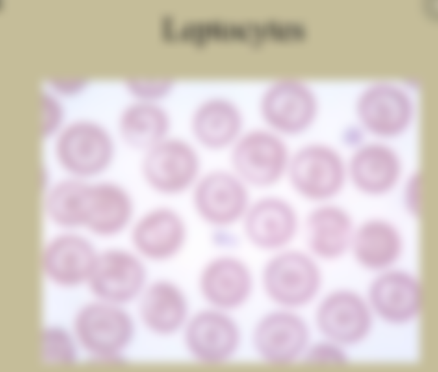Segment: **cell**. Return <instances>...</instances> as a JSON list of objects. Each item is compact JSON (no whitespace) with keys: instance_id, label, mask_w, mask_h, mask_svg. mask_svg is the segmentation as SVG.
<instances>
[{"instance_id":"6da1fadb","label":"cell","mask_w":438,"mask_h":372,"mask_svg":"<svg viewBox=\"0 0 438 372\" xmlns=\"http://www.w3.org/2000/svg\"><path fill=\"white\" fill-rule=\"evenodd\" d=\"M259 283L274 306L298 310L320 294V262L304 248L288 247L268 254L260 270Z\"/></svg>"},{"instance_id":"7a4b0ae2","label":"cell","mask_w":438,"mask_h":372,"mask_svg":"<svg viewBox=\"0 0 438 372\" xmlns=\"http://www.w3.org/2000/svg\"><path fill=\"white\" fill-rule=\"evenodd\" d=\"M141 154L142 182L165 198L188 196L205 170L201 150L190 138L171 134Z\"/></svg>"},{"instance_id":"3957f363","label":"cell","mask_w":438,"mask_h":372,"mask_svg":"<svg viewBox=\"0 0 438 372\" xmlns=\"http://www.w3.org/2000/svg\"><path fill=\"white\" fill-rule=\"evenodd\" d=\"M53 153L66 176L92 181L102 178L112 166L116 142L101 122L78 118L66 122L55 135Z\"/></svg>"},{"instance_id":"277c9868","label":"cell","mask_w":438,"mask_h":372,"mask_svg":"<svg viewBox=\"0 0 438 372\" xmlns=\"http://www.w3.org/2000/svg\"><path fill=\"white\" fill-rule=\"evenodd\" d=\"M285 182L311 205L337 200L348 186L346 158L328 143H305L292 151Z\"/></svg>"},{"instance_id":"5b68a950","label":"cell","mask_w":438,"mask_h":372,"mask_svg":"<svg viewBox=\"0 0 438 372\" xmlns=\"http://www.w3.org/2000/svg\"><path fill=\"white\" fill-rule=\"evenodd\" d=\"M292 150L286 138L261 125L246 128L227 151L229 167L253 190L285 181Z\"/></svg>"},{"instance_id":"8992f818","label":"cell","mask_w":438,"mask_h":372,"mask_svg":"<svg viewBox=\"0 0 438 372\" xmlns=\"http://www.w3.org/2000/svg\"><path fill=\"white\" fill-rule=\"evenodd\" d=\"M253 190L229 167L205 169L188 196L196 217L210 229L239 226Z\"/></svg>"},{"instance_id":"52a82bcc","label":"cell","mask_w":438,"mask_h":372,"mask_svg":"<svg viewBox=\"0 0 438 372\" xmlns=\"http://www.w3.org/2000/svg\"><path fill=\"white\" fill-rule=\"evenodd\" d=\"M179 335L190 358L205 366L231 362L243 343L242 330L233 313L206 305L192 310Z\"/></svg>"},{"instance_id":"ba28073f","label":"cell","mask_w":438,"mask_h":372,"mask_svg":"<svg viewBox=\"0 0 438 372\" xmlns=\"http://www.w3.org/2000/svg\"><path fill=\"white\" fill-rule=\"evenodd\" d=\"M74 330L78 342L96 361L114 362L122 360L136 326L124 306L96 300L79 309Z\"/></svg>"},{"instance_id":"9c48e42d","label":"cell","mask_w":438,"mask_h":372,"mask_svg":"<svg viewBox=\"0 0 438 372\" xmlns=\"http://www.w3.org/2000/svg\"><path fill=\"white\" fill-rule=\"evenodd\" d=\"M302 216L287 198L270 191L253 197L240 225L242 239L268 254L292 246Z\"/></svg>"},{"instance_id":"30bf717a","label":"cell","mask_w":438,"mask_h":372,"mask_svg":"<svg viewBox=\"0 0 438 372\" xmlns=\"http://www.w3.org/2000/svg\"><path fill=\"white\" fill-rule=\"evenodd\" d=\"M311 334L309 323L298 310L274 306L255 321L250 343L261 362L285 367L301 362Z\"/></svg>"},{"instance_id":"8fae6325","label":"cell","mask_w":438,"mask_h":372,"mask_svg":"<svg viewBox=\"0 0 438 372\" xmlns=\"http://www.w3.org/2000/svg\"><path fill=\"white\" fill-rule=\"evenodd\" d=\"M258 112L263 126L287 138L300 135L315 123L319 103L311 88L294 78H281L261 92Z\"/></svg>"},{"instance_id":"7c38bea8","label":"cell","mask_w":438,"mask_h":372,"mask_svg":"<svg viewBox=\"0 0 438 372\" xmlns=\"http://www.w3.org/2000/svg\"><path fill=\"white\" fill-rule=\"evenodd\" d=\"M129 232L131 248L145 261L154 263L178 258L190 239L185 217L168 204L154 205L136 215Z\"/></svg>"},{"instance_id":"4fadbf2b","label":"cell","mask_w":438,"mask_h":372,"mask_svg":"<svg viewBox=\"0 0 438 372\" xmlns=\"http://www.w3.org/2000/svg\"><path fill=\"white\" fill-rule=\"evenodd\" d=\"M257 279L250 265L233 252H217L201 267L196 279L206 306L234 313L251 300Z\"/></svg>"},{"instance_id":"5bb4252c","label":"cell","mask_w":438,"mask_h":372,"mask_svg":"<svg viewBox=\"0 0 438 372\" xmlns=\"http://www.w3.org/2000/svg\"><path fill=\"white\" fill-rule=\"evenodd\" d=\"M145 262L131 248H107L99 251L87 283L97 300L125 306L149 282Z\"/></svg>"},{"instance_id":"9a60e30c","label":"cell","mask_w":438,"mask_h":372,"mask_svg":"<svg viewBox=\"0 0 438 372\" xmlns=\"http://www.w3.org/2000/svg\"><path fill=\"white\" fill-rule=\"evenodd\" d=\"M348 186L370 198H382L397 190L404 177L402 159L386 141L364 142L346 158Z\"/></svg>"},{"instance_id":"2e32d148","label":"cell","mask_w":438,"mask_h":372,"mask_svg":"<svg viewBox=\"0 0 438 372\" xmlns=\"http://www.w3.org/2000/svg\"><path fill=\"white\" fill-rule=\"evenodd\" d=\"M374 317L365 297L353 290L339 288L320 298L314 324L322 337L348 347L368 337Z\"/></svg>"},{"instance_id":"e0dca14e","label":"cell","mask_w":438,"mask_h":372,"mask_svg":"<svg viewBox=\"0 0 438 372\" xmlns=\"http://www.w3.org/2000/svg\"><path fill=\"white\" fill-rule=\"evenodd\" d=\"M356 224L337 200L313 204L302 217L304 248L320 263L337 261L349 254Z\"/></svg>"},{"instance_id":"ac0fdd59","label":"cell","mask_w":438,"mask_h":372,"mask_svg":"<svg viewBox=\"0 0 438 372\" xmlns=\"http://www.w3.org/2000/svg\"><path fill=\"white\" fill-rule=\"evenodd\" d=\"M365 298L374 317L390 325L403 326L420 316L424 294L414 274L394 267L376 274Z\"/></svg>"},{"instance_id":"d6986e66","label":"cell","mask_w":438,"mask_h":372,"mask_svg":"<svg viewBox=\"0 0 438 372\" xmlns=\"http://www.w3.org/2000/svg\"><path fill=\"white\" fill-rule=\"evenodd\" d=\"M131 191L120 183L99 178L88 181L83 227L101 238H113L129 230L136 216Z\"/></svg>"},{"instance_id":"ffe728a7","label":"cell","mask_w":438,"mask_h":372,"mask_svg":"<svg viewBox=\"0 0 438 372\" xmlns=\"http://www.w3.org/2000/svg\"><path fill=\"white\" fill-rule=\"evenodd\" d=\"M188 127L192 142L211 152L228 151L246 128L239 104L220 95L198 102L190 114Z\"/></svg>"},{"instance_id":"44dd1931","label":"cell","mask_w":438,"mask_h":372,"mask_svg":"<svg viewBox=\"0 0 438 372\" xmlns=\"http://www.w3.org/2000/svg\"><path fill=\"white\" fill-rule=\"evenodd\" d=\"M360 126L379 140L396 137L410 127L414 116L408 95L389 83H376L366 88L356 104Z\"/></svg>"},{"instance_id":"7402d4cb","label":"cell","mask_w":438,"mask_h":372,"mask_svg":"<svg viewBox=\"0 0 438 372\" xmlns=\"http://www.w3.org/2000/svg\"><path fill=\"white\" fill-rule=\"evenodd\" d=\"M136 301L142 324L151 333L162 338L180 334L192 312L183 288L166 278L149 281Z\"/></svg>"},{"instance_id":"603a6c76","label":"cell","mask_w":438,"mask_h":372,"mask_svg":"<svg viewBox=\"0 0 438 372\" xmlns=\"http://www.w3.org/2000/svg\"><path fill=\"white\" fill-rule=\"evenodd\" d=\"M99 250L86 237L73 230L57 234L44 245L40 264L44 275L66 287L88 281Z\"/></svg>"},{"instance_id":"cb8c5ba5","label":"cell","mask_w":438,"mask_h":372,"mask_svg":"<svg viewBox=\"0 0 438 372\" xmlns=\"http://www.w3.org/2000/svg\"><path fill=\"white\" fill-rule=\"evenodd\" d=\"M404 246L403 234L394 222L372 216L357 223L349 254L360 267L377 274L396 267Z\"/></svg>"},{"instance_id":"d4e9b609","label":"cell","mask_w":438,"mask_h":372,"mask_svg":"<svg viewBox=\"0 0 438 372\" xmlns=\"http://www.w3.org/2000/svg\"><path fill=\"white\" fill-rule=\"evenodd\" d=\"M172 118L161 102L133 99L120 111L116 129L127 147L141 153L170 135Z\"/></svg>"},{"instance_id":"484cf974","label":"cell","mask_w":438,"mask_h":372,"mask_svg":"<svg viewBox=\"0 0 438 372\" xmlns=\"http://www.w3.org/2000/svg\"><path fill=\"white\" fill-rule=\"evenodd\" d=\"M88 182L66 175L47 186L42 208L50 222L64 230L83 226Z\"/></svg>"},{"instance_id":"4316f807","label":"cell","mask_w":438,"mask_h":372,"mask_svg":"<svg viewBox=\"0 0 438 372\" xmlns=\"http://www.w3.org/2000/svg\"><path fill=\"white\" fill-rule=\"evenodd\" d=\"M40 360L47 365H70L77 360V348L70 334L59 326H48L41 332Z\"/></svg>"},{"instance_id":"83f0119b","label":"cell","mask_w":438,"mask_h":372,"mask_svg":"<svg viewBox=\"0 0 438 372\" xmlns=\"http://www.w3.org/2000/svg\"><path fill=\"white\" fill-rule=\"evenodd\" d=\"M301 362L312 366L339 367L349 362V356L347 347L322 337L318 341H311Z\"/></svg>"},{"instance_id":"f1b7e54d","label":"cell","mask_w":438,"mask_h":372,"mask_svg":"<svg viewBox=\"0 0 438 372\" xmlns=\"http://www.w3.org/2000/svg\"><path fill=\"white\" fill-rule=\"evenodd\" d=\"M398 189L400 190V201L405 213L412 218H420L424 200V180L420 172H407Z\"/></svg>"},{"instance_id":"f546056e","label":"cell","mask_w":438,"mask_h":372,"mask_svg":"<svg viewBox=\"0 0 438 372\" xmlns=\"http://www.w3.org/2000/svg\"><path fill=\"white\" fill-rule=\"evenodd\" d=\"M125 85L133 99L161 102L172 90V80L162 78H129Z\"/></svg>"},{"instance_id":"4dcf8cb0","label":"cell","mask_w":438,"mask_h":372,"mask_svg":"<svg viewBox=\"0 0 438 372\" xmlns=\"http://www.w3.org/2000/svg\"><path fill=\"white\" fill-rule=\"evenodd\" d=\"M41 133L44 137H55L66 123L64 110L59 100L52 94H41Z\"/></svg>"},{"instance_id":"1f68e13d","label":"cell","mask_w":438,"mask_h":372,"mask_svg":"<svg viewBox=\"0 0 438 372\" xmlns=\"http://www.w3.org/2000/svg\"><path fill=\"white\" fill-rule=\"evenodd\" d=\"M235 228H218L211 229L210 240L220 252H233L238 247L241 234L234 231Z\"/></svg>"},{"instance_id":"d6a6232c","label":"cell","mask_w":438,"mask_h":372,"mask_svg":"<svg viewBox=\"0 0 438 372\" xmlns=\"http://www.w3.org/2000/svg\"><path fill=\"white\" fill-rule=\"evenodd\" d=\"M49 83L55 92L72 94L77 93L85 88L87 81L83 78H53Z\"/></svg>"}]
</instances>
